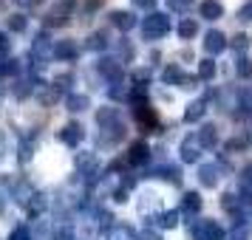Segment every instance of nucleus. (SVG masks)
Returning <instances> with one entry per match:
<instances>
[{
    "label": "nucleus",
    "mask_w": 252,
    "mask_h": 240,
    "mask_svg": "<svg viewBox=\"0 0 252 240\" xmlns=\"http://www.w3.org/2000/svg\"><path fill=\"white\" fill-rule=\"evenodd\" d=\"M71 6H74V0H60L57 6H51L46 12L43 26H46V28H60V26H65L68 17H71Z\"/></svg>",
    "instance_id": "f03ea898"
},
{
    "label": "nucleus",
    "mask_w": 252,
    "mask_h": 240,
    "mask_svg": "<svg viewBox=\"0 0 252 240\" xmlns=\"http://www.w3.org/2000/svg\"><path fill=\"white\" fill-rule=\"evenodd\" d=\"M0 77H6V59H0Z\"/></svg>",
    "instance_id": "b1692460"
},
{
    "label": "nucleus",
    "mask_w": 252,
    "mask_h": 240,
    "mask_svg": "<svg viewBox=\"0 0 252 240\" xmlns=\"http://www.w3.org/2000/svg\"><path fill=\"white\" fill-rule=\"evenodd\" d=\"M32 156H34V136H29L20 141V150H17V161L20 164H29L32 161Z\"/></svg>",
    "instance_id": "1a4fd4ad"
},
{
    "label": "nucleus",
    "mask_w": 252,
    "mask_h": 240,
    "mask_svg": "<svg viewBox=\"0 0 252 240\" xmlns=\"http://www.w3.org/2000/svg\"><path fill=\"white\" fill-rule=\"evenodd\" d=\"M145 153H148V150H145V144H133V150H130V159L142 161V159H145Z\"/></svg>",
    "instance_id": "6ab92c4d"
},
{
    "label": "nucleus",
    "mask_w": 252,
    "mask_h": 240,
    "mask_svg": "<svg viewBox=\"0 0 252 240\" xmlns=\"http://www.w3.org/2000/svg\"><path fill=\"white\" fill-rule=\"evenodd\" d=\"M26 28H29V17H23V14H12L9 17V31H17L20 34Z\"/></svg>",
    "instance_id": "9b49d317"
},
{
    "label": "nucleus",
    "mask_w": 252,
    "mask_h": 240,
    "mask_svg": "<svg viewBox=\"0 0 252 240\" xmlns=\"http://www.w3.org/2000/svg\"><path fill=\"white\" fill-rule=\"evenodd\" d=\"M3 206H6V204H3V195H0V212H3Z\"/></svg>",
    "instance_id": "393cba45"
},
{
    "label": "nucleus",
    "mask_w": 252,
    "mask_h": 240,
    "mask_svg": "<svg viewBox=\"0 0 252 240\" xmlns=\"http://www.w3.org/2000/svg\"><path fill=\"white\" fill-rule=\"evenodd\" d=\"M9 48H12L9 37H6V34H0V51H9Z\"/></svg>",
    "instance_id": "4be33fe9"
},
{
    "label": "nucleus",
    "mask_w": 252,
    "mask_h": 240,
    "mask_svg": "<svg viewBox=\"0 0 252 240\" xmlns=\"http://www.w3.org/2000/svg\"><path fill=\"white\" fill-rule=\"evenodd\" d=\"M96 167V161H94V156H77V170L80 172H88Z\"/></svg>",
    "instance_id": "4468645a"
},
{
    "label": "nucleus",
    "mask_w": 252,
    "mask_h": 240,
    "mask_svg": "<svg viewBox=\"0 0 252 240\" xmlns=\"http://www.w3.org/2000/svg\"><path fill=\"white\" fill-rule=\"evenodd\" d=\"M51 240H74V232H71L68 226H60L57 232H54V238Z\"/></svg>",
    "instance_id": "f3484780"
},
{
    "label": "nucleus",
    "mask_w": 252,
    "mask_h": 240,
    "mask_svg": "<svg viewBox=\"0 0 252 240\" xmlns=\"http://www.w3.org/2000/svg\"><path fill=\"white\" fill-rule=\"evenodd\" d=\"M0 6H3V0H0Z\"/></svg>",
    "instance_id": "a878e982"
},
{
    "label": "nucleus",
    "mask_w": 252,
    "mask_h": 240,
    "mask_svg": "<svg viewBox=\"0 0 252 240\" xmlns=\"http://www.w3.org/2000/svg\"><path fill=\"white\" fill-rule=\"evenodd\" d=\"M88 48H105V37L102 34H91L88 37Z\"/></svg>",
    "instance_id": "a211bd4d"
},
{
    "label": "nucleus",
    "mask_w": 252,
    "mask_h": 240,
    "mask_svg": "<svg viewBox=\"0 0 252 240\" xmlns=\"http://www.w3.org/2000/svg\"><path fill=\"white\" fill-rule=\"evenodd\" d=\"M57 96H60V93L48 85L46 91H40V102H43V105H54V102H57Z\"/></svg>",
    "instance_id": "2eb2a0df"
},
{
    "label": "nucleus",
    "mask_w": 252,
    "mask_h": 240,
    "mask_svg": "<svg viewBox=\"0 0 252 240\" xmlns=\"http://www.w3.org/2000/svg\"><path fill=\"white\" fill-rule=\"evenodd\" d=\"M60 141H63V144H68V147H77V144L82 141V125L68 122V125L60 130Z\"/></svg>",
    "instance_id": "423d86ee"
},
{
    "label": "nucleus",
    "mask_w": 252,
    "mask_h": 240,
    "mask_svg": "<svg viewBox=\"0 0 252 240\" xmlns=\"http://www.w3.org/2000/svg\"><path fill=\"white\" fill-rule=\"evenodd\" d=\"M20 9H37V6H43V0H14Z\"/></svg>",
    "instance_id": "aec40b11"
},
{
    "label": "nucleus",
    "mask_w": 252,
    "mask_h": 240,
    "mask_svg": "<svg viewBox=\"0 0 252 240\" xmlns=\"http://www.w3.org/2000/svg\"><path fill=\"white\" fill-rule=\"evenodd\" d=\"M51 51H54V46H51V37H48V31H40V34L34 37V43H32V51H29L32 74H40V71L46 68Z\"/></svg>",
    "instance_id": "f257e3e1"
},
{
    "label": "nucleus",
    "mask_w": 252,
    "mask_h": 240,
    "mask_svg": "<svg viewBox=\"0 0 252 240\" xmlns=\"http://www.w3.org/2000/svg\"><path fill=\"white\" fill-rule=\"evenodd\" d=\"M77 54H80V48H77V43H74V40H60L57 46H54V51H51V57L63 59V62H74V59H77Z\"/></svg>",
    "instance_id": "39448f33"
},
{
    "label": "nucleus",
    "mask_w": 252,
    "mask_h": 240,
    "mask_svg": "<svg viewBox=\"0 0 252 240\" xmlns=\"http://www.w3.org/2000/svg\"><path fill=\"white\" fill-rule=\"evenodd\" d=\"M111 17H114V23L119 26V28H130V26H133V17L127 12H114Z\"/></svg>",
    "instance_id": "ddd939ff"
},
{
    "label": "nucleus",
    "mask_w": 252,
    "mask_h": 240,
    "mask_svg": "<svg viewBox=\"0 0 252 240\" xmlns=\"http://www.w3.org/2000/svg\"><path fill=\"white\" fill-rule=\"evenodd\" d=\"M23 209H26V215H29V217H40V215H46V209H48V195L37 189V192L32 195V198H29V204H26Z\"/></svg>",
    "instance_id": "20e7f679"
},
{
    "label": "nucleus",
    "mask_w": 252,
    "mask_h": 240,
    "mask_svg": "<svg viewBox=\"0 0 252 240\" xmlns=\"http://www.w3.org/2000/svg\"><path fill=\"white\" fill-rule=\"evenodd\" d=\"M9 240H32V232L26 226H14L12 235H9Z\"/></svg>",
    "instance_id": "dca6fc26"
},
{
    "label": "nucleus",
    "mask_w": 252,
    "mask_h": 240,
    "mask_svg": "<svg viewBox=\"0 0 252 240\" xmlns=\"http://www.w3.org/2000/svg\"><path fill=\"white\" fill-rule=\"evenodd\" d=\"M71 82H74V77H71V74H60L57 80L51 82V88H54V91H65V88H71Z\"/></svg>",
    "instance_id": "f8f14e48"
},
{
    "label": "nucleus",
    "mask_w": 252,
    "mask_h": 240,
    "mask_svg": "<svg viewBox=\"0 0 252 240\" xmlns=\"http://www.w3.org/2000/svg\"><path fill=\"white\" fill-rule=\"evenodd\" d=\"M111 240H130V232L127 229H114L111 232Z\"/></svg>",
    "instance_id": "412c9836"
},
{
    "label": "nucleus",
    "mask_w": 252,
    "mask_h": 240,
    "mask_svg": "<svg viewBox=\"0 0 252 240\" xmlns=\"http://www.w3.org/2000/svg\"><path fill=\"white\" fill-rule=\"evenodd\" d=\"M65 105H68V110H85V107H88V96L68 93V96H65Z\"/></svg>",
    "instance_id": "9d476101"
},
{
    "label": "nucleus",
    "mask_w": 252,
    "mask_h": 240,
    "mask_svg": "<svg viewBox=\"0 0 252 240\" xmlns=\"http://www.w3.org/2000/svg\"><path fill=\"white\" fill-rule=\"evenodd\" d=\"M32 93H34V77H26V80L14 82V96L17 99H29Z\"/></svg>",
    "instance_id": "6e6552de"
},
{
    "label": "nucleus",
    "mask_w": 252,
    "mask_h": 240,
    "mask_svg": "<svg viewBox=\"0 0 252 240\" xmlns=\"http://www.w3.org/2000/svg\"><path fill=\"white\" fill-rule=\"evenodd\" d=\"M9 187H12V198H14L20 206H26V204H29V198L37 192L34 184H32V181H23V178H14V181H9Z\"/></svg>",
    "instance_id": "7ed1b4c3"
},
{
    "label": "nucleus",
    "mask_w": 252,
    "mask_h": 240,
    "mask_svg": "<svg viewBox=\"0 0 252 240\" xmlns=\"http://www.w3.org/2000/svg\"><path fill=\"white\" fill-rule=\"evenodd\" d=\"M3 150H6V136L0 133V159H3Z\"/></svg>",
    "instance_id": "5701e85b"
},
{
    "label": "nucleus",
    "mask_w": 252,
    "mask_h": 240,
    "mask_svg": "<svg viewBox=\"0 0 252 240\" xmlns=\"http://www.w3.org/2000/svg\"><path fill=\"white\" fill-rule=\"evenodd\" d=\"M167 31V20L161 17V14H153L148 23H145V34L148 37H156V34H164Z\"/></svg>",
    "instance_id": "0eeeda50"
}]
</instances>
